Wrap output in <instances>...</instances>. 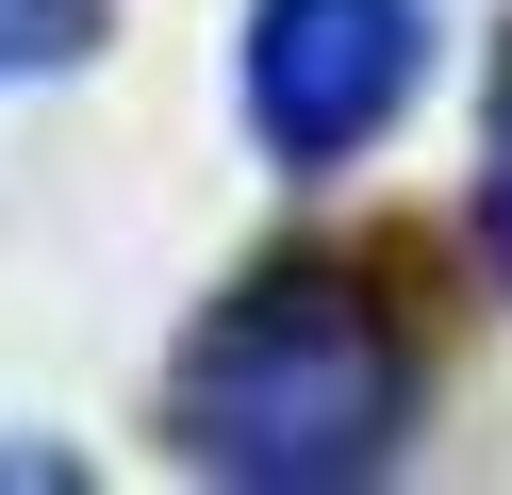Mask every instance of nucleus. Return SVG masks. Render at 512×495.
Here are the masks:
<instances>
[{"instance_id": "f257e3e1", "label": "nucleus", "mask_w": 512, "mask_h": 495, "mask_svg": "<svg viewBox=\"0 0 512 495\" xmlns=\"http://www.w3.org/2000/svg\"><path fill=\"white\" fill-rule=\"evenodd\" d=\"M413 330L380 314V281L347 264H248L199 330H182V380H166V446L232 495H331L380 479L413 429Z\"/></svg>"}, {"instance_id": "f03ea898", "label": "nucleus", "mask_w": 512, "mask_h": 495, "mask_svg": "<svg viewBox=\"0 0 512 495\" xmlns=\"http://www.w3.org/2000/svg\"><path fill=\"white\" fill-rule=\"evenodd\" d=\"M430 83V17L413 0H265L248 17V132H265L298 182L364 165L380 132Z\"/></svg>"}, {"instance_id": "7ed1b4c3", "label": "nucleus", "mask_w": 512, "mask_h": 495, "mask_svg": "<svg viewBox=\"0 0 512 495\" xmlns=\"http://www.w3.org/2000/svg\"><path fill=\"white\" fill-rule=\"evenodd\" d=\"M83 50H100V0H0V83H50Z\"/></svg>"}, {"instance_id": "20e7f679", "label": "nucleus", "mask_w": 512, "mask_h": 495, "mask_svg": "<svg viewBox=\"0 0 512 495\" xmlns=\"http://www.w3.org/2000/svg\"><path fill=\"white\" fill-rule=\"evenodd\" d=\"M479 264L512 281V66H496V99H479Z\"/></svg>"}]
</instances>
